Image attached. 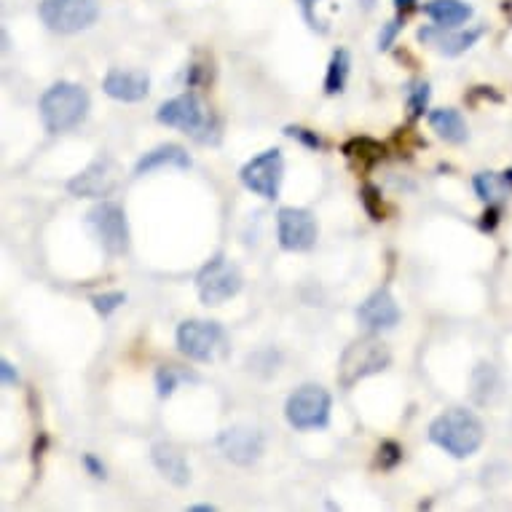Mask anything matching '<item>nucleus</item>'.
I'll return each mask as SVG.
<instances>
[{"instance_id":"7","label":"nucleus","mask_w":512,"mask_h":512,"mask_svg":"<svg viewBox=\"0 0 512 512\" xmlns=\"http://www.w3.org/2000/svg\"><path fill=\"white\" fill-rule=\"evenodd\" d=\"M86 226L108 255H124L129 250V226H126V215L118 204H97L86 215Z\"/></svg>"},{"instance_id":"21","label":"nucleus","mask_w":512,"mask_h":512,"mask_svg":"<svg viewBox=\"0 0 512 512\" xmlns=\"http://www.w3.org/2000/svg\"><path fill=\"white\" fill-rule=\"evenodd\" d=\"M344 156L357 172H370L378 161L384 159V145L370 140V137H352L344 145Z\"/></svg>"},{"instance_id":"20","label":"nucleus","mask_w":512,"mask_h":512,"mask_svg":"<svg viewBox=\"0 0 512 512\" xmlns=\"http://www.w3.org/2000/svg\"><path fill=\"white\" fill-rule=\"evenodd\" d=\"M424 14L437 27H459L472 17V6L464 0H429L424 6Z\"/></svg>"},{"instance_id":"6","label":"nucleus","mask_w":512,"mask_h":512,"mask_svg":"<svg viewBox=\"0 0 512 512\" xmlns=\"http://www.w3.org/2000/svg\"><path fill=\"white\" fill-rule=\"evenodd\" d=\"M38 14L51 33L70 35L92 27L100 17V6L97 0H43Z\"/></svg>"},{"instance_id":"3","label":"nucleus","mask_w":512,"mask_h":512,"mask_svg":"<svg viewBox=\"0 0 512 512\" xmlns=\"http://www.w3.org/2000/svg\"><path fill=\"white\" fill-rule=\"evenodd\" d=\"M389 365H392V352L381 338H357L354 344L346 346L341 360H338V384L344 389H352L354 384H360L362 378L384 373Z\"/></svg>"},{"instance_id":"33","label":"nucleus","mask_w":512,"mask_h":512,"mask_svg":"<svg viewBox=\"0 0 512 512\" xmlns=\"http://www.w3.org/2000/svg\"><path fill=\"white\" fill-rule=\"evenodd\" d=\"M0 378H3V384H6V387H11V384H17L19 381L17 368H14L9 360H0Z\"/></svg>"},{"instance_id":"19","label":"nucleus","mask_w":512,"mask_h":512,"mask_svg":"<svg viewBox=\"0 0 512 512\" xmlns=\"http://www.w3.org/2000/svg\"><path fill=\"white\" fill-rule=\"evenodd\" d=\"M429 126L435 129L437 135L443 137L445 143L462 145L470 140V129H467V121L459 110L454 108H440L429 113Z\"/></svg>"},{"instance_id":"14","label":"nucleus","mask_w":512,"mask_h":512,"mask_svg":"<svg viewBox=\"0 0 512 512\" xmlns=\"http://www.w3.org/2000/svg\"><path fill=\"white\" fill-rule=\"evenodd\" d=\"M357 319H360L362 328H368L370 333L392 330L400 322V306H397L389 290H376L370 298H365V303H360Z\"/></svg>"},{"instance_id":"25","label":"nucleus","mask_w":512,"mask_h":512,"mask_svg":"<svg viewBox=\"0 0 512 512\" xmlns=\"http://www.w3.org/2000/svg\"><path fill=\"white\" fill-rule=\"evenodd\" d=\"M429 97H432V89H429L427 81H413L408 86V110H411V118L424 116V110L429 105Z\"/></svg>"},{"instance_id":"2","label":"nucleus","mask_w":512,"mask_h":512,"mask_svg":"<svg viewBox=\"0 0 512 512\" xmlns=\"http://www.w3.org/2000/svg\"><path fill=\"white\" fill-rule=\"evenodd\" d=\"M89 94L84 86L70 84V81H59L41 97V121L46 132L59 135V132H70L76 129L86 116H89Z\"/></svg>"},{"instance_id":"29","label":"nucleus","mask_w":512,"mask_h":512,"mask_svg":"<svg viewBox=\"0 0 512 512\" xmlns=\"http://www.w3.org/2000/svg\"><path fill=\"white\" fill-rule=\"evenodd\" d=\"M403 30V14L395 19H389L387 25L381 27V33H378V49L381 51H389L392 49V43L397 41V35Z\"/></svg>"},{"instance_id":"23","label":"nucleus","mask_w":512,"mask_h":512,"mask_svg":"<svg viewBox=\"0 0 512 512\" xmlns=\"http://www.w3.org/2000/svg\"><path fill=\"white\" fill-rule=\"evenodd\" d=\"M349 70H352V57H349V51L338 49L328 65V76H325V92L328 94L344 92L346 81H349Z\"/></svg>"},{"instance_id":"27","label":"nucleus","mask_w":512,"mask_h":512,"mask_svg":"<svg viewBox=\"0 0 512 512\" xmlns=\"http://www.w3.org/2000/svg\"><path fill=\"white\" fill-rule=\"evenodd\" d=\"M121 303H126L124 293H102V295H94L92 298V306L97 309V314H102V317H110V314H113V311H116Z\"/></svg>"},{"instance_id":"31","label":"nucleus","mask_w":512,"mask_h":512,"mask_svg":"<svg viewBox=\"0 0 512 512\" xmlns=\"http://www.w3.org/2000/svg\"><path fill=\"white\" fill-rule=\"evenodd\" d=\"M285 135L301 140L303 145H309L311 151H319V148H322V140L317 137V132H309V129H303V126H287Z\"/></svg>"},{"instance_id":"11","label":"nucleus","mask_w":512,"mask_h":512,"mask_svg":"<svg viewBox=\"0 0 512 512\" xmlns=\"http://www.w3.org/2000/svg\"><path fill=\"white\" fill-rule=\"evenodd\" d=\"M218 448L228 462L239 464V467H250V464H255L263 456L266 437L258 429L231 427L223 429L218 435Z\"/></svg>"},{"instance_id":"26","label":"nucleus","mask_w":512,"mask_h":512,"mask_svg":"<svg viewBox=\"0 0 512 512\" xmlns=\"http://www.w3.org/2000/svg\"><path fill=\"white\" fill-rule=\"evenodd\" d=\"M400 462H403V448L395 440H384L381 448H378V467L381 470H395Z\"/></svg>"},{"instance_id":"12","label":"nucleus","mask_w":512,"mask_h":512,"mask_svg":"<svg viewBox=\"0 0 512 512\" xmlns=\"http://www.w3.org/2000/svg\"><path fill=\"white\" fill-rule=\"evenodd\" d=\"M118 185V167L113 159H97L94 164L76 175L68 183V191L78 199H102V196H108L116 191Z\"/></svg>"},{"instance_id":"1","label":"nucleus","mask_w":512,"mask_h":512,"mask_svg":"<svg viewBox=\"0 0 512 512\" xmlns=\"http://www.w3.org/2000/svg\"><path fill=\"white\" fill-rule=\"evenodd\" d=\"M483 437H486V432H483L480 419L475 413L464 411V408L445 411L429 427V440L437 448H443L445 454L454 456V459H470L472 454H478Z\"/></svg>"},{"instance_id":"8","label":"nucleus","mask_w":512,"mask_h":512,"mask_svg":"<svg viewBox=\"0 0 512 512\" xmlns=\"http://www.w3.org/2000/svg\"><path fill=\"white\" fill-rule=\"evenodd\" d=\"M239 177H242V183L247 191H252L255 196H261V199L274 202L279 196L282 177H285V159H282V151H279V148L263 151L261 156H255V159L244 164Z\"/></svg>"},{"instance_id":"4","label":"nucleus","mask_w":512,"mask_h":512,"mask_svg":"<svg viewBox=\"0 0 512 512\" xmlns=\"http://www.w3.org/2000/svg\"><path fill=\"white\" fill-rule=\"evenodd\" d=\"M177 349L196 362H215L226 357L228 338L226 330L218 322H204V319H185L177 328Z\"/></svg>"},{"instance_id":"13","label":"nucleus","mask_w":512,"mask_h":512,"mask_svg":"<svg viewBox=\"0 0 512 512\" xmlns=\"http://www.w3.org/2000/svg\"><path fill=\"white\" fill-rule=\"evenodd\" d=\"M161 124L167 126H175L185 135H196L199 129H204V110H202V102L196 100L194 94H180L175 100L164 102L156 113Z\"/></svg>"},{"instance_id":"24","label":"nucleus","mask_w":512,"mask_h":512,"mask_svg":"<svg viewBox=\"0 0 512 512\" xmlns=\"http://www.w3.org/2000/svg\"><path fill=\"white\" fill-rule=\"evenodd\" d=\"M180 381H196V376H191L188 370L175 368V365H164V368H159V373H156L159 397H172V392H175Z\"/></svg>"},{"instance_id":"34","label":"nucleus","mask_w":512,"mask_h":512,"mask_svg":"<svg viewBox=\"0 0 512 512\" xmlns=\"http://www.w3.org/2000/svg\"><path fill=\"white\" fill-rule=\"evenodd\" d=\"M496 215H499V212H496V207L491 204L486 215H483V218H486V220H483V228H486V231H491V228L496 226Z\"/></svg>"},{"instance_id":"30","label":"nucleus","mask_w":512,"mask_h":512,"mask_svg":"<svg viewBox=\"0 0 512 512\" xmlns=\"http://www.w3.org/2000/svg\"><path fill=\"white\" fill-rule=\"evenodd\" d=\"M317 3H319V0H298V6H301V14H303V19H306V25H309L314 33L325 35V33H328V25H325V22H322V19L314 14Z\"/></svg>"},{"instance_id":"17","label":"nucleus","mask_w":512,"mask_h":512,"mask_svg":"<svg viewBox=\"0 0 512 512\" xmlns=\"http://www.w3.org/2000/svg\"><path fill=\"white\" fill-rule=\"evenodd\" d=\"M151 459L156 464V470L169 480V483H175V486H188V480H191V467L185 462V454L172 443H156L151 451Z\"/></svg>"},{"instance_id":"16","label":"nucleus","mask_w":512,"mask_h":512,"mask_svg":"<svg viewBox=\"0 0 512 512\" xmlns=\"http://www.w3.org/2000/svg\"><path fill=\"white\" fill-rule=\"evenodd\" d=\"M102 92L118 102H140L151 92V78L143 70H110L102 81Z\"/></svg>"},{"instance_id":"22","label":"nucleus","mask_w":512,"mask_h":512,"mask_svg":"<svg viewBox=\"0 0 512 512\" xmlns=\"http://www.w3.org/2000/svg\"><path fill=\"white\" fill-rule=\"evenodd\" d=\"M472 185H475V194H478L483 202L496 204L499 199H504V196L512 191V169H507L504 175L480 172V175H475Z\"/></svg>"},{"instance_id":"9","label":"nucleus","mask_w":512,"mask_h":512,"mask_svg":"<svg viewBox=\"0 0 512 512\" xmlns=\"http://www.w3.org/2000/svg\"><path fill=\"white\" fill-rule=\"evenodd\" d=\"M196 290H199L204 306H220L242 290V274L226 258H215L199 271Z\"/></svg>"},{"instance_id":"32","label":"nucleus","mask_w":512,"mask_h":512,"mask_svg":"<svg viewBox=\"0 0 512 512\" xmlns=\"http://www.w3.org/2000/svg\"><path fill=\"white\" fill-rule=\"evenodd\" d=\"M84 467H86V470H89V475H92V478H102V480H105V464H102L100 459H97V456H94V454H86L84 456Z\"/></svg>"},{"instance_id":"36","label":"nucleus","mask_w":512,"mask_h":512,"mask_svg":"<svg viewBox=\"0 0 512 512\" xmlns=\"http://www.w3.org/2000/svg\"><path fill=\"white\" fill-rule=\"evenodd\" d=\"M212 510H215L212 504H194V507H191V512H212Z\"/></svg>"},{"instance_id":"5","label":"nucleus","mask_w":512,"mask_h":512,"mask_svg":"<svg viewBox=\"0 0 512 512\" xmlns=\"http://www.w3.org/2000/svg\"><path fill=\"white\" fill-rule=\"evenodd\" d=\"M330 408H333V400L328 389H322L319 384H303L287 397L285 416L290 427L306 432V429L328 427Z\"/></svg>"},{"instance_id":"28","label":"nucleus","mask_w":512,"mask_h":512,"mask_svg":"<svg viewBox=\"0 0 512 512\" xmlns=\"http://www.w3.org/2000/svg\"><path fill=\"white\" fill-rule=\"evenodd\" d=\"M362 204H365V210L373 220H384V207H381V191H378L376 185H365L362 188Z\"/></svg>"},{"instance_id":"18","label":"nucleus","mask_w":512,"mask_h":512,"mask_svg":"<svg viewBox=\"0 0 512 512\" xmlns=\"http://www.w3.org/2000/svg\"><path fill=\"white\" fill-rule=\"evenodd\" d=\"M161 167H177V169H191V156L185 153V148L175 143L159 145V148H153L143 156V159L137 161L135 175H145V172H153V169Z\"/></svg>"},{"instance_id":"10","label":"nucleus","mask_w":512,"mask_h":512,"mask_svg":"<svg viewBox=\"0 0 512 512\" xmlns=\"http://www.w3.org/2000/svg\"><path fill=\"white\" fill-rule=\"evenodd\" d=\"M277 234L282 250L306 252L317 242V218L301 207H282L277 215Z\"/></svg>"},{"instance_id":"35","label":"nucleus","mask_w":512,"mask_h":512,"mask_svg":"<svg viewBox=\"0 0 512 512\" xmlns=\"http://www.w3.org/2000/svg\"><path fill=\"white\" fill-rule=\"evenodd\" d=\"M416 3H419V0H395V9L400 11V14H408V11H413L416 9Z\"/></svg>"},{"instance_id":"15","label":"nucleus","mask_w":512,"mask_h":512,"mask_svg":"<svg viewBox=\"0 0 512 512\" xmlns=\"http://www.w3.org/2000/svg\"><path fill=\"white\" fill-rule=\"evenodd\" d=\"M483 30L475 27V30H456V27H421L419 41L435 43L437 51L445 54V57H459L464 51H470L475 43L480 41Z\"/></svg>"}]
</instances>
